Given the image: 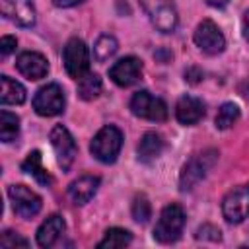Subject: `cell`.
<instances>
[{
    "label": "cell",
    "instance_id": "1",
    "mask_svg": "<svg viewBox=\"0 0 249 249\" xmlns=\"http://www.w3.org/2000/svg\"><path fill=\"white\" fill-rule=\"evenodd\" d=\"M185 226V212L179 204H167L154 228V237L160 243H173L179 239Z\"/></svg>",
    "mask_w": 249,
    "mask_h": 249
},
{
    "label": "cell",
    "instance_id": "2",
    "mask_svg": "<svg viewBox=\"0 0 249 249\" xmlns=\"http://www.w3.org/2000/svg\"><path fill=\"white\" fill-rule=\"evenodd\" d=\"M123 146V134L117 126H103L91 140L89 150L93 154L95 160L103 161V163H113L121 152Z\"/></svg>",
    "mask_w": 249,
    "mask_h": 249
},
{
    "label": "cell",
    "instance_id": "3",
    "mask_svg": "<svg viewBox=\"0 0 249 249\" xmlns=\"http://www.w3.org/2000/svg\"><path fill=\"white\" fill-rule=\"evenodd\" d=\"M152 25L161 33H173L177 27V10L173 0H140Z\"/></svg>",
    "mask_w": 249,
    "mask_h": 249
},
{
    "label": "cell",
    "instance_id": "4",
    "mask_svg": "<svg viewBox=\"0 0 249 249\" xmlns=\"http://www.w3.org/2000/svg\"><path fill=\"white\" fill-rule=\"evenodd\" d=\"M216 158H218V152H214V150H206V152L196 154L195 158H191L183 165V171L179 175V187H181V191H189L200 179H204L206 173L210 171V167L214 165Z\"/></svg>",
    "mask_w": 249,
    "mask_h": 249
},
{
    "label": "cell",
    "instance_id": "5",
    "mask_svg": "<svg viewBox=\"0 0 249 249\" xmlns=\"http://www.w3.org/2000/svg\"><path fill=\"white\" fill-rule=\"evenodd\" d=\"M130 111L132 115L140 117V119H146V121H156V123H161L167 119V105L163 99L152 95L150 91L142 89V91H136L130 99Z\"/></svg>",
    "mask_w": 249,
    "mask_h": 249
},
{
    "label": "cell",
    "instance_id": "6",
    "mask_svg": "<svg viewBox=\"0 0 249 249\" xmlns=\"http://www.w3.org/2000/svg\"><path fill=\"white\" fill-rule=\"evenodd\" d=\"M62 60H64V68L70 78L80 80L82 76H86L89 70V53H88L86 43L78 37L70 39L64 47Z\"/></svg>",
    "mask_w": 249,
    "mask_h": 249
},
{
    "label": "cell",
    "instance_id": "7",
    "mask_svg": "<svg viewBox=\"0 0 249 249\" xmlns=\"http://www.w3.org/2000/svg\"><path fill=\"white\" fill-rule=\"evenodd\" d=\"M64 91L58 84L43 86L33 97V109L41 117H54L64 111Z\"/></svg>",
    "mask_w": 249,
    "mask_h": 249
},
{
    "label": "cell",
    "instance_id": "8",
    "mask_svg": "<svg viewBox=\"0 0 249 249\" xmlns=\"http://www.w3.org/2000/svg\"><path fill=\"white\" fill-rule=\"evenodd\" d=\"M51 146L54 150V156H56V161L58 165L62 167V171H68L76 160V154H78V148H76V142L72 138V134L68 132L66 126L62 124H56L53 130H51Z\"/></svg>",
    "mask_w": 249,
    "mask_h": 249
},
{
    "label": "cell",
    "instance_id": "9",
    "mask_svg": "<svg viewBox=\"0 0 249 249\" xmlns=\"http://www.w3.org/2000/svg\"><path fill=\"white\" fill-rule=\"evenodd\" d=\"M8 196H10L14 212L25 220H31L33 216H37L41 210V204H43L41 196L37 193H33L31 189H27L25 185H12L8 189Z\"/></svg>",
    "mask_w": 249,
    "mask_h": 249
},
{
    "label": "cell",
    "instance_id": "10",
    "mask_svg": "<svg viewBox=\"0 0 249 249\" xmlns=\"http://www.w3.org/2000/svg\"><path fill=\"white\" fill-rule=\"evenodd\" d=\"M222 212L230 224H239L249 216V183L226 195L222 202Z\"/></svg>",
    "mask_w": 249,
    "mask_h": 249
},
{
    "label": "cell",
    "instance_id": "11",
    "mask_svg": "<svg viewBox=\"0 0 249 249\" xmlns=\"http://www.w3.org/2000/svg\"><path fill=\"white\" fill-rule=\"evenodd\" d=\"M195 43L206 54H218L226 47V39H224L220 27L214 21H210V19H204V21H200L196 25V29H195Z\"/></svg>",
    "mask_w": 249,
    "mask_h": 249
},
{
    "label": "cell",
    "instance_id": "12",
    "mask_svg": "<svg viewBox=\"0 0 249 249\" xmlns=\"http://www.w3.org/2000/svg\"><path fill=\"white\" fill-rule=\"evenodd\" d=\"M140 74H142V62L136 56H124L109 68V78L121 88H128L136 84Z\"/></svg>",
    "mask_w": 249,
    "mask_h": 249
},
{
    "label": "cell",
    "instance_id": "13",
    "mask_svg": "<svg viewBox=\"0 0 249 249\" xmlns=\"http://www.w3.org/2000/svg\"><path fill=\"white\" fill-rule=\"evenodd\" d=\"M0 10L6 19L16 21L18 25L29 27L35 23V8L31 0H0Z\"/></svg>",
    "mask_w": 249,
    "mask_h": 249
},
{
    "label": "cell",
    "instance_id": "14",
    "mask_svg": "<svg viewBox=\"0 0 249 249\" xmlns=\"http://www.w3.org/2000/svg\"><path fill=\"white\" fill-rule=\"evenodd\" d=\"M16 66L18 70L29 78V80H41L47 76L49 72V62L47 58L41 54V53H35V51H27V53H21L16 60Z\"/></svg>",
    "mask_w": 249,
    "mask_h": 249
},
{
    "label": "cell",
    "instance_id": "15",
    "mask_svg": "<svg viewBox=\"0 0 249 249\" xmlns=\"http://www.w3.org/2000/svg\"><path fill=\"white\" fill-rule=\"evenodd\" d=\"M204 115V103L198 97L183 95L175 105V117L181 124H195Z\"/></svg>",
    "mask_w": 249,
    "mask_h": 249
},
{
    "label": "cell",
    "instance_id": "16",
    "mask_svg": "<svg viewBox=\"0 0 249 249\" xmlns=\"http://www.w3.org/2000/svg\"><path fill=\"white\" fill-rule=\"evenodd\" d=\"M101 179L95 175H84L80 179H76L70 187H68V196L74 204H86L93 198V195L99 189Z\"/></svg>",
    "mask_w": 249,
    "mask_h": 249
},
{
    "label": "cell",
    "instance_id": "17",
    "mask_svg": "<svg viewBox=\"0 0 249 249\" xmlns=\"http://www.w3.org/2000/svg\"><path fill=\"white\" fill-rule=\"evenodd\" d=\"M64 233V220L58 214L49 216L37 230V243L41 247H53L56 239Z\"/></svg>",
    "mask_w": 249,
    "mask_h": 249
},
{
    "label": "cell",
    "instance_id": "18",
    "mask_svg": "<svg viewBox=\"0 0 249 249\" xmlns=\"http://www.w3.org/2000/svg\"><path fill=\"white\" fill-rule=\"evenodd\" d=\"M2 91H0V101L2 105H21L25 101V88L12 80L10 76H0Z\"/></svg>",
    "mask_w": 249,
    "mask_h": 249
},
{
    "label": "cell",
    "instance_id": "19",
    "mask_svg": "<svg viewBox=\"0 0 249 249\" xmlns=\"http://www.w3.org/2000/svg\"><path fill=\"white\" fill-rule=\"evenodd\" d=\"M163 150V140L156 132H146L138 144V160L144 163L154 161Z\"/></svg>",
    "mask_w": 249,
    "mask_h": 249
},
{
    "label": "cell",
    "instance_id": "20",
    "mask_svg": "<svg viewBox=\"0 0 249 249\" xmlns=\"http://www.w3.org/2000/svg\"><path fill=\"white\" fill-rule=\"evenodd\" d=\"M21 169L25 173H29L31 177H35L41 185H51L53 183V177L49 175V171L43 165V158H41V152L39 150H33V152L27 154V158L21 163Z\"/></svg>",
    "mask_w": 249,
    "mask_h": 249
},
{
    "label": "cell",
    "instance_id": "21",
    "mask_svg": "<svg viewBox=\"0 0 249 249\" xmlns=\"http://www.w3.org/2000/svg\"><path fill=\"white\" fill-rule=\"evenodd\" d=\"M101 93V78L93 72H88L86 76H82L78 80V95L86 101L95 99Z\"/></svg>",
    "mask_w": 249,
    "mask_h": 249
},
{
    "label": "cell",
    "instance_id": "22",
    "mask_svg": "<svg viewBox=\"0 0 249 249\" xmlns=\"http://www.w3.org/2000/svg\"><path fill=\"white\" fill-rule=\"evenodd\" d=\"M19 132V119L18 115L2 109L0 111V138L2 142H12Z\"/></svg>",
    "mask_w": 249,
    "mask_h": 249
},
{
    "label": "cell",
    "instance_id": "23",
    "mask_svg": "<svg viewBox=\"0 0 249 249\" xmlns=\"http://www.w3.org/2000/svg\"><path fill=\"white\" fill-rule=\"evenodd\" d=\"M132 241V235H130V231H126V230H121V228H111V230H107L105 231V237L97 243V247L99 249H113V247H124V245H128Z\"/></svg>",
    "mask_w": 249,
    "mask_h": 249
},
{
    "label": "cell",
    "instance_id": "24",
    "mask_svg": "<svg viewBox=\"0 0 249 249\" xmlns=\"http://www.w3.org/2000/svg\"><path fill=\"white\" fill-rule=\"evenodd\" d=\"M117 49H119V45L113 35H101L93 45V56H95V60L103 62V60L111 58L117 53Z\"/></svg>",
    "mask_w": 249,
    "mask_h": 249
},
{
    "label": "cell",
    "instance_id": "25",
    "mask_svg": "<svg viewBox=\"0 0 249 249\" xmlns=\"http://www.w3.org/2000/svg\"><path fill=\"white\" fill-rule=\"evenodd\" d=\"M239 119V107L235 103H224L216 115V128L226 130Z\"/></svg>",
    "mask_w": 249,
    "mask_h": 249
},
{
    "label": "cell",
    "instance_id": "26",
    "mask_svg": "<svg viewBox=\"0 0 249 249\" xmlns=\"http://www.w3.org/2000/svg\"><path fill=\"white\" fill-rule=\"evenodd\" d=\"M152 216V206H150V200L146 198V195H138L132 202V218L140 224H146L148 218Z\"/></svg>",
    "mask_w": 249,
    "mask_h": 249
},
{
    "label": "cell",
    "instance_id": "27",
    "mask_svg": "<svg viewBox=\"0 0 249 249\" xmlns=\"http://www.w3.org/2000/svg\"><path fill=\"white\" fill-rule=\"evenodd\" d=\"M0 247L4 249H12V247H27V239L19 237L14 231H4L0 237Z\"/></svg>",
    "mask_w": 249,
    "mask_h": 249
},
{
    "label": "cell",
    "instance_id": "28",
    "mask_svg": "<svg viewBox=\"0 0 249 249\" xmlns=\"http://www.w3.org/2000/svg\"><path fill=\"white\" fill-rule=\"evenodd\" d=\"M196 237H204V239H212V241H216V239H220V230L214 228V226H210V224H206V226L198 228Z\"/></svg>",
    "mask_w": 249,
    "mask_h": 249
},
{
    "label": "cell",
    "instance_id": "29",
    "mask_svg": "<svg viewBox=\"0 0 249 249\" xmlns=\"http://www.w3.org/2000/svg\"><path fill=\"white\" fill-rule=\"evenodd\" d=\"M14 49H16V37L6 35V37L0 39V53H2V56H8Z\"/></svg>",
    "mask_w": 249,
    "mask_h": 249
},
{
    "label": "cell",
    "instance_id": "30",
    "mask_svg": "<svg viewBox=\"0 0 249 249\" xmlns=\"http://www.w3.org/2000/svg\"><path fill=\"white\" fill-rule=\"evenodd\" d=\"M78 2H82V0H53V4L58 8H70V6H76Z\"/></svg>",
    "mask_w": 249,
    "mask_h": 249
},
{
    "label": "cell",
    "instance_id": "31",
    "mask_svg": "<svg viewBox=\"0 0 249 249\" xmlns=\"http://www.w3.org/2000/svg\"><path fill=\"white\" fill-rule=\"evenodd\" d=\"M243 37H245L247 43H249V10H247L245 16H243Z\"/></svg>",
    "mask_w": 249,
    "mask_h": 249
},
{
    "label": "cell",
    "instance_id": "32",
    "mask_svg": "<svg viewBox=\"0 0 249 249\" xmlns=\"http://www.w3.org/2000/svg\"><path fill=\"white\" fill-rule=\"evenodd\" d=\"M208 6H212V8H224L230 0H204Z\"/></svg>",
    "mask_w": 249,
    "mask_h": 249
}]
</instances>
